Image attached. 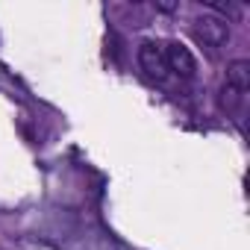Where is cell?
<instances>
[{
  "label": "cell",
  "instance_id": "cell-1",
  "mask_svg": "<svg viewBox=\"0 0 250 250\" xmlns=\"http://www.w3.org/2000/svg\"><path fill=\"white\" fill-rule=\"evenodd\" d=\"M139 65L156 83H162L171 74L168 71V59H165V44H159V42H142L139 44Z\"/></svg>",
  "mask_w": 250,
  "mask_h": 250
},
{
  "label": "cell",
  "instance_id": "cell-2",
  "mask_svg": "<svg viewBox=\"0 0 250 250\" xmlns=\"http://www.w3.org/2000/svg\"><path fill=\"white\" fill-rule=\"evenodd\" d=\"M194 36L209 47H221L229 42V24L218 15H203L194 21Z\"/></svg>",
  "mask_w": 250,
  "mask_h": 250
},
{
  "label": "cell",
  "instance_id": "cell-3",
  "mask_svg": "<svg viewBox=\"0 0 250 250\" xmlns=\"http://www.w3.org/2000/svg\"><path fill=\"white\" fill-rule=\"evenodd\" d=\"M165 59H168V71H174V74L183 77V80H191L194 71H197V62H194L191 50H188L186 44H180V42H171V44L165 47Z\"/></svg>",
  "mask_w": 250,
  "mask_h": 250
},
{
  "label": "cell",
  "instance_id": "cell-4",
  "mask_svg": "<svg viewBox=\"0 0 250 250\" xmlns=\"http://www.w3.org/2000/svg\"><path fill=\"white\" fill-rule=\"evenodd\" d=\"M224 85H229V88L247 94V88H250V62H247V59L229 62V65H227V80H224Z\"/></svg>",
  "mask_w": 250,
  "mask_h": 250
},
{
  "label": "cell",
  "instance_id": "cell-5",
  "mask_svg": "<svg viewBox=\"0 0 250 250\" xmlns=\"http://www.w3.org/2000/svg\"><path fill=\"white\" fill-rule=\"evenodd\" d=\"M206 6H209V9H215L218 15H229V18L241 15V6H235V3H218V0H206Z\"/></svg>",
  "mask_w": 250,
  "mask_h": 250
},
{
  "label": "cell",
  "instance_id": "cell-6",
  "mask_svg": "<svg viewBox=\"0 0 250 250\" xmlns=\"http://www.w3.org/2000/svg\"><path fill=\"white\" fill-rule=\"evenodd\" d=\"M177 6H180V3H171V0H156V9H159V12H174Z\"/></svg>",
  "mask_w": 250,
  "mask_h": 250
}]
</instances>
